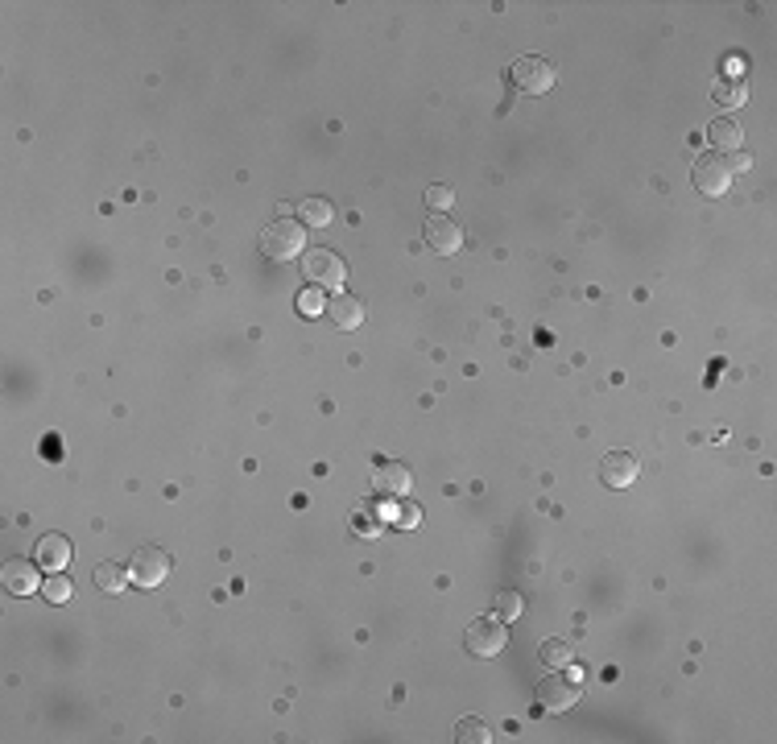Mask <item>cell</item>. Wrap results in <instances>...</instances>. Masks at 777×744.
Here are the masks:
<instances>
[{
	"label": "cell",
	"instance_id": "cell-1",
	"mask_svg": "<svg viewBox=\"0 0 777 744\" xmlns=\"http://www.w3.org/2000/svg\"><path fill=\"white\" fill-rule=\"evenodd\" d=\"M753 166V158L749 153H720V150H707V153H699L694 158V166H691V182H694V190L699 195H707V198H720L724 190L732 187V179L736 174H744Z\"/></svg>",
	"mask_w": 777,
	"mask_h": 744
},
{
	"label": "cell",
	"instance_id": "cell-2",
	"mask_svg": "<svg viewBox=\"0 0 777 744\" xmlns=\"http://www.w3.org/2000/svg\"><path fill=\"white\" fill-rule=\"evenodd\" d=\"M583 695V670L575 666H558L554 674H546L538 682V711H567L575 707Z\"/></svg>",
	"mask_w": 777,
	"mask_h": 744
},
{
	"label": "cell",
	"instance_id": "cell-3",
	"mask_svg": "<svg viewBox=\"0 0 777 744\" xmlns=\"http://www.w3.org/2000/svg\"><path fill=\"white\" fill-rule=\"evenodd\" d=\"M302 248H306V232H302V224L290 216L273 219V224L261 232V253L269 256V261H290V256H298Z\"/></svg>",
	"mask_w": 777,
	"mask_h": 744
},
{
	"label": "cell",
	"instance_id": "cell-4",
	"mask_svg": "<svg viewBox=\"0 0 777 744\" xmlns=\"http://www.w3.org/2000/svg\"><path fill=\"white\" fill-rule=\"evenodd\" d=\"M505 621L500 616H476V621L468 624V633H463V645H468L471 658H497L500 650H505Z\"/></svg>",
	"mask_w": 777,
	"mask_h": 744
},
{
	"label": "cell",
	"instance_id": "cell-5",
	"mask_svg": "<svg viewBox=\"0 0 777 744\" xmlns=\"http://www.w3.org/2000/svg\"><path fill=\"white\" fill-rule=\"evenodd\" d=\"M509 83L521 87L525 95H546L554 87V66L546 63V58L521 54L513 66H509Z\"/></svg>",
	"mask_w": 777,
	"mask_h": 744
},
{
	"label": "cell",
	"instance_id": "cell-6",
	"mask_svg": "<svg viewBox=\"0 0 777 744\" xmlns=\"http://www.w3.org/2000/svg\"><path fill=\"white\" fill-rule=\"evenodd\" d=\"M170 566L174 563H170V555L161 546H141L137 555L129 558V579L137 587H158L161 579L170 575Z\"/></svg>",
	"mask_w": 777,
	"mask_h": 744
},
{
	"label": "cell",
	"instance_id": "cell-7",
	"mask_svg": "<svg viewBox=\"0 0 777 744\" xmlns=\"http://www.w3.org/2000/svg\"><path fill=\"white\" fill-rule=\"evenodd\" d=\"M302 274H306L315 285L339 290V285H344V277H347V265H344V256H335L331 248H310L306 261H302Z\"/></svg>",
	"mask_w": 777,
	"mask_h": 744
},
{
	"label": "cell",
	"instance_id": "cell-8",
	"mask_svg": "<svg viewBox=\"0 0 777 744\" xmlns=\"http://www.w3.org/2000/svg\"><path fill=\"white\" fill-rule=\"evenodd\" d=\"M422 236H426V245L434 248L439 256H455L459 248H463V227L455 224V216H431L426 219V227H422Z\"/></svg>",
	"mask_w": 777,
	"mask_h": 744
},
{
	"label": "cell",
	"instance_id": "cell-9",
	"mask_svg": "<svg viewBox=\"0 0 777 744\" xmlns=\"http://www.w3.org/2000/svg\"><path fill=\"white\" fill-rule=\"evenodd\" d=\"M637 471H641L637 455H628V451H608L599 459V480L608 484V488H628V484L637 480Z\"/></svg>",
	"mask_w": 777,
	"mask_h": 744
},
{
	"label": "cell",
	"instance_id": "cell-10",
	"mask_svg": "<svg viewBox=\"0 0 777 744\" xmlns=\"http://www.w3.org/2000/svg\"><path fill=\"white\" fill-rule=\"evenodd\" d=\"M42 566L38 563H25V558H9L5 563V571H0V579H5V587H9L13 595H34L42 587Z\"/></svg>",
	"mask_w": 777,
	"mask_h": 744
},
{
	"label": "cell",
	"instance_id": "cell-11",
	"mask_svg": "<svg viewBox=\"0 0 777 744\" xmlns=\"http://www.w3.org/2000/svg\"><path fill=\"white\" fill-rule=\"evenodd\" d=\"M34 563H38L42 571H50V575L66 571V566H71V542H66L63 534H46V537H38Z\"/></svg>",
	"mask_w": 777,
	"mask_h": 744
},
{
	"label": "cell",
	"instance_id": "cell-12",
	"mask_svg": "<svg viewBox=\"0 0 777 744\" xmlns=\"http://www.w3.org/2000/svg\"><path fill=\"white\" fill-rule=\"evenodd\" d=\"M413 484L410 468L405 463H381V468L373 471V488L381 492V497H405Z\"/></svg>",
	"mask_w": 777,
	"mask_h": 744
},
{
	"label": "cell",
	"instance_id": "cell-13",
	"mask_svg": "<svg viewBox=\"0 0 777 744\" xmlns=\"http://www.w3.org/2000/svg\"><path fill=\"white\" fill-rule=\"evenodd\" d=\"M327 319H331V327H339V331H356L360 323H364V306H360L356 298H347V294H335V298L327 302Z\"/></svg>",
	"mask_w": 777,
	"mask_h": 744
},
{
	"label": "cell",
	"instance_id": "cell-14",
	"mask_svg": "<svg viewBox=\"0 0 777 744\" xmlns=\"http://www.w3.org/2000/svg\"><path fill=\"white\" fill-rule=\"evenodd\" d=\"M707 141H712V150H720V153H736L740 150V124L732 121V116H720V121H712V129H707Z\"/></svg>",
	"mask_w": 777,
	"mask_h": 744
},
{
	"label": "cell",
	"instance_id": "cell-15",
	"mask_svg": "<svg viewBox=\"0 0 777 744\" xmlns=\"http://www.w3.org/2000/svg\"><path fill=\"white\" fill-rule=\"evenodd\" d=\"M712 100L720 108H744V100H749V83L740 75H732V79H720V83L712 87Z\"/></svg>",
	"mask_w": 777,
	"mask_h": 744
},
{
	"label": "cell",
	"instance_id": "cell-16",
	"mask_svg": "<svg viewBox=\"0 0 777 744\" xmlns=\"http://www.w3.org/2000/svg\"><path fill=\"white\" fill-rule=\"evenodd\" d=\"M124 584H132L124 566H116V563H100V566H95V587H100V592L121 595V592H124Z\"/></svg>",
	"mask_w": 777,
	"mask_h": 744
},
{
	"label": "cell",
	"instance_id": "cell-17",
	"mask_svg": "<svg viewBox=\"0 0 777 744\" xmlns=\"http://www.w3.org/2000/svg\"><path fill=\"white\" fill-rule=\"evenodd\" d=\"M298 224H310V227L331 224V203L327 198H306V203H298Z\"/></svg>",
	"mask_w": 777,
	"mask_h": 744
},
{
	"label": "cell",
	"instance_id": "cell-18",
	"mask_svg": "<svg viewBox=\"0 0 777 744\" xmlns=\"http://www.w3.org/2000/svg\"><path fill=\"white\" fill-rule=\"evenodd\" d=\"M455 740H463V744H484V740H492V728H488L484 720L468 716V720H459V724H455Z\"/></svg>",
	"mask_w": 777,
	"mask_h": 744
},
{
	"label": "cell",
	"instance_id": "cell-19",
	"mask_svg": "<svg viewBox=\"0 0 777 744\" xmlns=\"http://www.w3.org/2000/svg\"><path fill=\"white\" fill-rule=\"evenodd\" d=\"M571 658H575V650H571V641H546L542 645V662L550 670H558V666H571Z\"/></svg>",
	"mask_w": 777,
	"mask_h": 744
},
{
	"label": "cell",
	"instance_id": "cell-20",
	"mask_svg": "<svg viewBox=\"0 0 777 744\" xmlns=\"http://www.w3.org/2000/svg\"><path fill=\"white\" fill-rule=\"evenodd\" d=\"M42 595H46L50 604H66V600H71V579H66L63 571L50 575L46 584H42Z\"/></svg>",
	"mask_w": 777,
	"mask_h": 744
},
{
	"label": "cell",
	"instance_id": "cell-21",
	"mask_svg": "<svg viewBox=\"0 0 777 744\" xmlns=\"http://www.w3.org/2000/svg\"><path fill=\"white\" fill-rule=\"evenodd\" d=\"M426 208H434V216H442L447 208H455V190L442 187V182H434V187H426Z\"/></svg>",
	"mask_w": 777,
	"mask_h": 744
},
{
	"label": "cell",
	"instance_id": "cell-22",
	"mask_svg": "<svg viewBox=\"0 0 777 744\" xmlns=\"http://www.w3.org/2000/svg\"><path fill=\"white\" fill-rule=\"evenodd\" d=\"M521 608H525V600L517 592H500V600H497L500 621H517V616H521Z\"/></svg>",
	"mask_w": 777,
	"mask_h": 744
},
{
	"label": "cell",
	"instance_id": "cell-23",
	"mask_svg": "<svg viewBox=\"0 0 777 744\" xmlns=\"http://www.w3.org/2000/svg\"><path fill=\"white\" fill-rule=\"evenodd\" d=\"M381 521H389V526H413V521H418V513H413V509H393V505H384V509H381Z\"/></svg>",
	"mask_w": 777,
	"mask_h": 744
},
{
	"label": "cell",
	"instance_id": "cell-24",
	"mask_svg": "<svg viewBox=\"0 0 777 744\" xmlns=\"http://www.w3.org/2000/svg\"><path fill=\"white\" fill-rule=\"evenodd\" d=\"M352 529H360L364 537H376V534H381V521H376L368 509H360L356 517H352Z\"/></svg>",
	"mask_w": 777,
	"mask_h": 744
},
{
	"label": "cell",
	"instance_id": "cell-25",
	"mask_svg": "<svg viewBox=\"0 0 777 744\" xmlns=\"http://www.w3.org/2000/svg\"><path fill=\"white\" fill-rule=\"evenodd\" d=\"M298 306H302V314H319V311H327V302H323V294L319 290H306L298 298Z\"/></svg>",
	"mask_w": 777,
	"mask_h": 744
},
{
	"label": "cell",
	"instance_id": "cell-26",
	"mask_svg": "<svg viewBox=\"0 0 777 744\" xmlns=\"http://www.w3.org/2000/svg\"><path fill=\"white\" fill-rule=\"evenodd\" d=\"M54 439H58V434H46V455H50V459H54V455H63V447H58Z\"/></svg>",
	"mask_w": 777,
	"mask_h": 744
}]
</instances>
